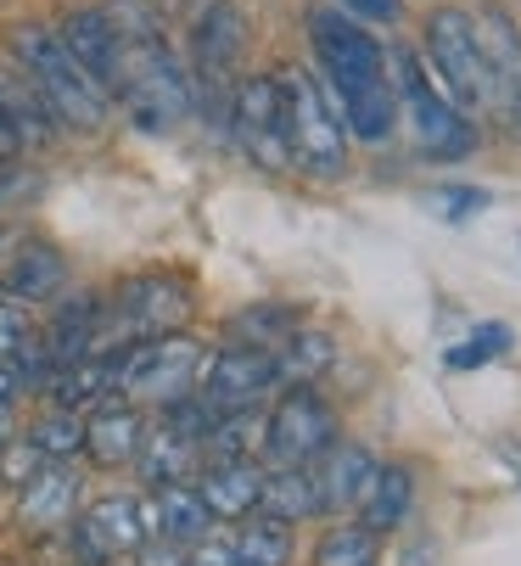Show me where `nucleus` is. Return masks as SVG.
I'll return each mask as SVG.
<instances>
[{"instance_id": "31", "label": "nucleus", "mask_w": 521, "mask_h": 566, "mask_svg": "<svg viewBox=\"0 0 521 566\" xmlns=\"http://www.w3.org/2000/svg\"><path fill=\"white\" fill-rule=\"evenodd\" d=\"M23 370L18 365H0V443L18 432V392H23Z\"/></svg>"}, {"instance_id": "26", "label": "nucleus", "mask_w": 521, "mask_h": 566, "mask_svg": "<svg viewBox=\"0 0 521 566\" xmlns=\"http://www.w3.org/2000/svg\"><path fill=\"white\" fill-rule=\"evenodd\" d=\"M510 343H515V332L504 326V319H488V326H477L466 343H455V348L444 354V365H449V370H482V365L504 359Z\"/></svg>"}, {"instance_id": "35", "label": "nucleus", "mask_w": 521, "mask_h": 566, "mask_svg": "<svg viewBox=\"0 0 521 566\" xmlns=\"http://www.w3.org/2000/svg\"><path fill=\"white\" fill-rule=\"evenodd\" d=\"M18 151H23V146H18V135L7 129V118H0V169H7V164H12Z\"/></svg>"}, {"instance_id": "11", "label": "nucleus", "mask_w": 521, "mask_h": 566, "mask_svg": "<svg viewBox=\"0 0 521 566\" xmlns=\"http://www.w3.org/2000/svg\"><path fill=\"white\" fill-rule=\"evenodd\" d=\"M208 381H202V403L213 416H241L258 403V392H270L281 381V359L275 348H252V343H230L213 354V365H202Z\"/></svg>"}, {"instance_id": "14", "label": "nucleus", "mask_w": 521, "mask_h": 566, "mask_svg": "<svg viewBox=\"0 0 521 566\" xmlns=\"http://www.w3.org/2000/svg\"><path fill=\"white\" fill-rule=\"evenodd\" d=\"M73 505H79V476L62 465V460H45L29 482H18V522L29 533H56L73 522Z\"/></svg>"}, {"instance_id": "27", "label": "nucleus", "mask_w": 521, "mask_h": 566, "mask_svg": "<svg viewBox=\"0 0 521 566\" xmlns=\"http://www.w3.org/2000/svg\"><path fill=\"white\" fill-rule=\"evenodd\" d=\"M275 359H281V381H309V376H320L336 354H331V337H320V332H292L281 348H275Z\"/></svg>"}, {"instance_id": "1", "label": "nucleus", "mask_w": 521, "mask_h": 566, "mask_svg": "<svg viewBox=\"0 0 521 566\" xmlns=\"http://www.w3.org/2000/svg\"><path fill=\"white\" fill-rule=\"evenodd\" d=\"M309 34H314V56H320L325 78L342 96L347 129L382 146L398 124V102H393V78H387V56H382L376 34H365L360 18H342L336 7H314Z\"/></svg>"}, {"instance_id": "13", "label": "nucleus", "mask_w": 521, "mask_h": 566, "mask_svg": "<svg viewBox=\"0 0 521 566\" xmlns=\"http://www.w3.org/2000/svg\"><path fill=\"white\" fill-rule=\"evenodd\" d=\"M477 34H482V56H488V96H493L488 113H499V124L521 135V29L510 23L504 7H488Z\"/></svg>"}, {"instance_id": "25", "label": "nucleus", "mask_w": 521, "mask_h": 566, "mask_svg": "<svg viewBox=\"0 0 521 566\" xmlns=\"http://www.w3.org/2000/svg\"><path fill=\"white\" fill-rule=\"evenodd\" d=\"M292 332H298V314L281 308V303H258V308H247V314L230 319V337L236 343H252V348H281Z\"/></svg>"}, {"instance_id": "32", "label": "nucleus", "mask_w": 521, "mask_h": 566, "mask_svg": "<svg viewBox=\"0 0 521 566\" xmlns=\"http://www.w3.org/2000/svg\"><path fill=\"white\" fill-rule=\"evenodd\" d=\"M342 7L365 23H398L404 18V0H342Z\"/></svg>"}, {"instance_id": "2", "label": "nucleus", "mask_w": 521, "mask_h": 566, "mask_svg": "<svg viewBox=\"0 0 521 566\" xmlns=\"http://www.w3.org/2000/svg\"><path fill=\"white\" fill-rule=\"evenodd\" d=\"M12 56H18V67L29 73V85H34V96L45 102V113H51L62 129L96 135V129L107 124L113 96L73 62V51L62 45L56 29H40V23L12 29Z\"/></svg>"}, {"instance_id": "24", "label": "nucleus", "mask_w": 521, "mask_h": 566, "mask_svg": "<svg viewBox=\"0 0 521 566\" xmlns=\"http://www.w3.org/2000/svg\"><path fill=\"white\" fill-rule=\"evenodd\" d=\"M286 555H292V533H286V522H281V516H258V522L241 533L230 566H286Z\"/></svg>"}, {"instance_id": "28", "label": "nucleus", "mask_w": 521, "mask_h": 566, "mask_svg": "<svg viewBox=\"0 0 521 566\" xmlns=\"http://www.w3.org/2000/svg\"><path fill=\"white\" fill-rule=\"evenodd\" d=\"M314 566H376V533L371 527H331L314 549Z\"/></svg>"}, {"instance_id": "9", "label": "nucleus", "mask_w": 521, "mask_h": 566, "mask_svg": "<svg viewBox=\"0 0 521 566\" xmlns=\"http://www.w3.org/2000/svg\"><path fill=\"white\" fill-rule=\"evenodd\" d=\"M331 443H336V416L320 403V392H309V381H298L264 421V454L275 465H314Z\"/></svg>"}, {"instance_id": "6", "label": "nucleus", "mask_w": 521, "mask_h": 566, "mask_svg": "<svg viewBox=\"0 0 521 566\" xmlns=\"http://www.w3.org/2000/svg\"><path fill=\"white\" fill-rule=\"evenodd\" d=\"M180 23H186V51H191L186 73H191V85L202 91V102H213L225 91V78L236 73V62H241L247 23L236 12V0H186Z\"/></svg>"}, {"instance_id": "17", "label": "nucleus", "mask_w": 521, "mask_h": 566, "mask_svg": "<svg viewBox=\"0 0 521 566\" xmlns=\"http://www.w3.org/2000/svg\"><path fill=\"white\" fill-rule=\"evenodd\" d=\"M140 438H146V421L135 403H102V410L84 421V454H91L102 471H118L140 454Z\"/></svg>"}, {"instance_id": "20", "label": "nucleus", "mask_w": 521, "mask_h": 566, "mask_svg": "<svg viewBox=\"0 0 521 566\" xmlns=\"http://www.w3.org/2000/svg\"><path fill=\"white\" fill-rule=\"evenodd\" d=\"M152 522H157V538L180 544V549L213 533V511L202 505L197 489H186V482H163L157 500H152Z\"/></svg>"}, {"instance_id": "23", "label": "nucleus", "mask_w": 521, "mask_h": 566, "mask_svg": "<svg viewBox=\"0 0 521 566\" xmlns=\"http://www.w3.org/2000/svg\"><path fill=\"white\" fill-rule=\"evenodd\" d=\"M409 489H415V482H409L404 465H376L371 489H365V527H371V533L398 527L404 511H409Z\"/></svg>"}, {"instance_id": "38", "label": "nucleus", "mask_w": 521, "mask_h": 566, "mask_svg": "<svg viewBox=\"0 0 521 566\" xmlns=\"http://www.w3.org/2000/svg\"><path fill=\"white\" fill-rule=\"evenodd\" d=\"M0 566H18V560H0Z\"/></svg>"}, {"instance_id": "18", "label": "nucleus", "mask_w": 521, "mask_h": 566, "mask_svg": "<svg viewBox=\"0 0 521 566\" xmlns=\"http://www.w3.org/2000/svg\"><path fill=\"white\" fill-rule=\"evenodd\" d=\"M67 286V259L51 248V241L29 235L12 248V264H7V292L23 297V303H45Z\"/></svg>"}, {"instance_id": "12", "label": "nucleus", "mask_w": 521, "mask_h": 566, "mask_svg": "<svg viewBox=\"0 0 521 566\" xmlns=\"http://www.w3.org/2000/svg\"><path fill=\"white\" fill-rule=\"evenodd\" d=\"M146 533H152L146 527V511L129 494H107V500H96L91 511L79 516L73 549H79L84 566H113L118 555H135L146 544Z\"/></svg>"}, {"instance_id": "22", "label": "nucleus", "mask_w": 521, "mask_h": 566, "mask_svg": "<svg viewBox=\"0 0 521 566\" xmlns=\"http://www.w3.org/2000/svg\"><path fill=\"white\" fill-rule=\"evenodd\" d=\"M264 516H281V522H298V516H314L325 511L320 505V482H314V465H281L275 476H264Z\"/></svg>"}, {"instance_id": "16", "label": "nucleus", "mask_w": 521, "mask_h": 566, "mask_svg": "<svg viewBox=\"0 0 521 566\" xmlns=\"http://www.w3.org/2000/svg\"><path fill=\"white\" fill-rule=\"evenodd\" d=\"M197 494L213 511V522H241V516H252L258 500H264V471H258L247 454L241 460H213L197 482Z\"/></svg>"}, {"instance_id": "3", "label": "nucleus", "mask_w": 521, "mask_h": 566, "mask_svg": "<svg viewBox=\"0 0 521 566\" xmlns=\"http://www.w3.org/2000/svg\"><path fill=\"white\" fill-rule=\"evenodd\" d=\"M275 96H281V129H286L292 169H303L314 180H336L347 169V129H342V113H331L320 78L303 67H286V73H275Z\"/></svg>"}, {"instance_id": "34", "label": "nucleus", "mask_w": 521, "mask_h": 566, "mask_svg": "<svg viewBox=\"0 0 521 566\" xmlns=\"http://www.w3.org/2000/svg\"><path fill=\"white\" fill-rule=\"evenodd\" d=\"M135 555H140V566H186V549H180V544H168V538L140 544Z\"/></svg>"}, {"instance_id": "5", "label": "nucleus", "mask_w": 521, "mask_h": 566, "mask_svg": "<svg viewBox=\"0 0 521 566\" xmlns=\"http://www.w3.org/2000/svg\"><path fill=\"white\" fill-rule=\"evenodd\" d=\"M426 51H431V67L449 85V102L466 107V113H488V56H482V34H477V18L460 12V7H438L426 18Z\"/></svg>"}, {"instance_id": "7", "label": "nucleus", "mask_w": 521, "mask_h": 566, "mask_svg": "<svg viewBox=\"0 0 521 566\" xmlns=\"http://www.w3.org/2000/svg\"><path fill=\"white\" fill-rule=\"evenodd\" d=\"M398 62V96H404V113H409V135L426 157H466L477 146V129L460 118V107L449 96L431 91L426 67L409 56V51H393Z\"/></svg>"}, {"instance_id": "4", "label": "nucleus", "mask_w": 521, "mask_h": 566, "mask_svg": "<svg viewBox=\"0 0 521 566\" xmlns=\"http://www.w3.org/2000/svg\"><path fill=\"white\" fill-rule=\"evenodd\" d=\"M202 365H208V348L186 332L140 337L118 354V392L129 403H174L197 387Z\"/></svg>"}, {"instance_id": "30", "label": "nucleus", "mask_w": 521, "mask_h": 566, "mask_svg": "<svg viewBox=\"0 0 521 566\" xmlns=\"http://www.w3.org/2000/svg\"><path fill=\"white\" fill-rule=\"evenodd\" d=\"M493 197L482 191V186H431V197H426V208L438 213V219H449V224H460V219H471V213H482Z\"/></svg>"}, {"instance_id": "36", "label": "nucleus", "mask_w": 521, "mask_h": 566, "mask_svg": "<svg viewBox=\"0 0 521 566\" xmlns=\"http://www.w3.org/2000/svg\"><path fill=\"white\" fill-rule=\"evenodd\" d=\"M426 555H431V549H426V544H415V549H409V560H404V566H426Z\"/></svg>"}, {"instance_id": "8", "label": "nucleus", "mask_w": 521, "mask_h": 566, "mask_svg": "<svg viewBox=\"0 0 521 566\" xmlns=\"http://www.w3.org/2000/svg\"><path fill=\"white\" fill-rule=\"evenodd\" d=\"M191 308H197L191 281L168 275V270H152V275H129L118 286V297L107 303V319L124 337H163V332H180L191 319Z\"/></svg>"}, {"instance_id": "21", "label": "nucleus", "mask_w": 521, "mask_h": 566, "mask_svg": "<svg viewBox=\"0 0 521 566\" xmlns=\"http://www.w3.org/2000/svg\"><path fill=\"white\" fill-rule=\"evenodd\" d=\"M140 476L152 482V489H163V482H186L197 465H202V443L197 438H180L174 427H157L140 438Z\"/></svg>"}, {"instance_id": "15", "label": "nucleus", "mask_w": 521, "mask_h": 566, "mask_svg": "<svg viewBox=\"0 0 521 566\" xmlns=\"http://www.w3.org/2000/svg\"><path fill=\"white\" fill-rule=\"evenodd\" d=\"M56 34L73 51V62L113 96V67H118V23H113V12L107 7H79V12L62 18Z\"/></svg>"}, {"instance_id": "19", "label": "nucleus", "mask_w": 521, "mask_h": 566, "mask_svg": "<svg viewBox=\"0 0 521 566\" xmlns=\"http://www.w3.org/2000/svg\"><path fill=\"white\" fill-rule=\"evenodd\" d=\"M371 476H376V460H371L360 443H331V449L320 454V471H314V482H320V505H325V511L360 505L365 489H371Z\"/></svg>"}, {"instance_id": "33", "label": "nucleus", "mask_w": 521, "mask_h": 566, "mask_svg": "<svg viewBox=\"0 0 521 566\" xmlns=\"http://www.w3.org/2000/svg\"><path fill=\"white\" fill-rule=\"evenodd\" d=\"M186 566H230V549H225V544H213V533H208V538L186 544Z\"/></svg>"}, {"instance_id": "37", "label": "nucleus", "mask_w": 521, "mask_h": 566, "mask_svg": "<svg viewBox=\"0 0 521 566\" xmlns=\"http://www.w3.org/2000/svg\"><path fill=\"white\" fill-rule=\"evenodd\" d=\"M499 454H504V460H510V465L521 471V449H515V443H510V449H499Z\"/></svg>"}, {"instance_id": "29", "label": "nucleus", "mask_w": 521, "mask_h": 566, "mask_svg": "<svg viewBox=\"0 0 521 566\" xmlns=\"http://www.w3.org/2000/svg\"><path fill=\"white\" fill-rule=\"evenodd\" d=\"M29 443H34L45 460H62V454H73V449L84 443V421H79L73 410H51V416H40V421L29 427Z\"/></svg>"}, {"instance_id": "10", "label": "nucleus", "mask_w": 521, "mask_h": 566, "mask_svg": "<svg viewBox=\"0 0 521 566\" xmlns=\"http://www.w3.org/2000/svg\"><path fill=\"white\" fill-rule=\"evenodd\" d=\"M230 129L241 140V151L252 157L258 169L286 175L292 151H286V129H281V96H275V73H252L236 85L230 96Z\"/></svg>"}]
</instances>
